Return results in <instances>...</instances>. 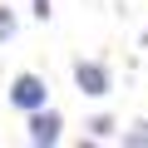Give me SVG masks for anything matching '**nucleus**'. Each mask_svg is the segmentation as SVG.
<instances>
[{
  "instance_id": "obj_1",
  "label": "nucleus",
  "mask_w": 148,
  "mask_h": 148,
  "mask_svg": "<svg viewBox=\"0 0 148 148\" xmlns=\"http://www.w3.org/2000/svg\"><path fill=\"white\" fill-rule=\"evenodd\" d=\"M5 99H10L20 114H35V109H45V104H49V84L40 79L35 69H20L15 79H10V89H5Z\"/></svg>"
},
{
  "instance_id": "obj_2",
  "label": "nucleus",
  "mask_w": 148,
  "mask_h": 148,
  "mask_svg": "<svg viewBox=\"0 0 148 148\" xmlns=\"http://www.w3.org/2000/svg\"><path fill=\"white\" fill-rule=\"evenodd\" d=\"M74 89H79L84 99H109L114 69H109L104 59H74Z\"/></svg>"
},
{
  "instance_id": "obj_3",
  "label": "nucleus",
  "mask_w": 148,
  "mask_h": 148,
  "mask_svg": "<svg viewBox=\"0 0 148 148\" xmlns=\"http://www.w3.org/2000/svg\"><path fill=\"white\" fill-rule=\"evenodd\" d=\"M25 138H30V143H59V138H64V119H59V109L45 104V109L25 114Z\"/></svg>"
},
{
  "instance_id": "obj_4",
  "label": "nucleus",
  "mask_w": 148,
  "mask_h": 148,
  "mask_svg": "<svg viewBox=\"0 0 148 148\" xmlns=\"http://www.w3.org/2000/svg\"><path fill=\"white\" fill-rule=\"evenodd\" d=\"M84 128H89V133H84L89 143H104V138H114V128H119V123H114V114H94Z\"/></svg>"
},
{
  "instance_id": "obj_5",
  "label": "nucleus",
  "mask_w": 148,
  "mask_h": 148,
  "mask_svg": "<svg viewBox=\"0 0 148 148\" xmlns=\"http://www.w3.org/2000/svg\"><path fill=\"white\" fill-rule=\"evenodd\" d=\"M119 138H123L128 148H148V119H138V123H133V128H123Z\"/></svg>"
},
{
  "instance_id": "obj_6",
  "label": "nucleus",
  "mask_w": 148,
  "mask_h": 148,
  "mask_svg": "<svg viewBox=\"0 0 148 148\" xmlns=\"http://www.w3.org/2000/svg\"><path fill=\"white\" fill-rule=\"evenodd\" d=\"M15 30H20L15 10H10V5H0V45H10V40H15Z\"/></svg>"
},
{
  "instance_id": "obj_7",
  "label": "nucleus",
  "mask_w": 148,
  "mask_h": 148,
  "mask_svg": "<svg viewBox=\"0 0 148 148\" xmlns=\"http://www.w3.org/2000/svg\"><path fill=\"white\" fill-rule=\"evenodd\" d=\"M54 15V5H49V0H35V20H49Z\"/></svg>"
}]
</instances>
